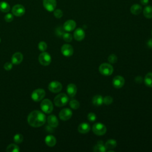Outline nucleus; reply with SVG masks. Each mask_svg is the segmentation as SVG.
<instances>
[{"instance_id":"obj_35","label":"nucleus","mask_w":152,"mask_h":152,"mask_svg":"<svg viewBox=\"0 0 152 152\" xmlns=\"http://www.w3.org/2000/svg\"><path fill=\"white\" fill-rule=\"evenodd\" d=\"M53 15L56 18H60L63 15V12L59 9H57L53 11Z\"/></svg>"},{"instance_id":"obj_22","label":"nucleus","mask_w":152,"mask_h":152,"mask_svg":"<svg viewBox=\"0 0 152 152\" xmlns=\"http://www.w3.org/2000/svg\"><path fill=\"white\" fill-rule=\"evenodd\" d=\"M130 11L134 15H138L142 11V7L140 5L138 4H135L131 6L130 8Z\"/></svg>"},{"instance_id":"obj_18","label":"nucleus","mask_w":152,"mask_h":152,"mask_svg":"<svg viewBox=\"0 0 152 152\" xmlns=\"http://www.w3.org/2000/svg\"><path fill=\"white\" fill-rule=\"evenodd\" d=\"M66 91H67V93L69 95V96H70L71 97H74L76 94L77 91V86L74 84H72V83L69 84L66 87Z\"/></svg>"},{"instance_id":"obj_37","label":"nucleus","mask_w":152,"mask_h":152,"mask_svg":"<svg viewBox=\"0 0 152 152\" xmlns=\"http://www.w3.org/2000/svg\"><path fill=\"white\" fill-rule=\"evenodd\" d=\"M13 15L11 13H8L7 14L5 17H4V20H5V21L9 23V22H11L13 20Z\"/></svg>"},{"instance_id":"obj_2","label":"nucleus","mask_w":152,"mask_h":152,"mask_svg":"<svg viewBox=\"0 0 152 152\" xmlns=\"http://www.w3.org/2000/svg\"><path fill=\"white\" fill-rule=\"evenodd\" d=\"M68 100V97L66 94L60 93L55 97L53 102L56 106L62 107L67 104Z\"/></svg>"},{"instance_id":"obj_28","label":"nucleus","mask_w":152,"mask_h":152,"mask_svg":"<svg viewBox=\"0 0 152 152\" xmlns=\"http://www.w3.org/2000/svg\"><path fill=\"white\" fill-rule=\"evenodd\" d=\"M6 151L7 152H18L20 151V148L15 144H11L7 146Z\"/></svg>"},{"instance_id":"obj_40","label":"nucleus","mask_w":152,"mask_h":152,"mask_svg":"<svg viewBox=\"0 0 152 152\" xmlns=\"http://www.w3.org/2000/svg\"><path fill=\"white\" fill-rule=\"evenodd\" d=\"M147 46L150 48H152V38L149 39L147 42Z\"/></svg>"},{"instance_id":"obj_17","label":"nucleus","mask_w":152,"mask_h":152,"mask_svg":"<svg viewBox=\"0 0 152 152\" xmlns=\"http://www.w3.org/2000/svg\"><path fill=\"white\" fill-rule=\"evenodd\" d=\"M48 125L52 128H56L58 126L59 122L56 116L54 115H50L48 117Z\"/></svg>"},{"instance_id":"obj_26","label":"nucleus","mask_w":152,"mask_h":152,"mask_svg":"<svg viewBox=\"0 0 152 152\" xmlns=\"http://www.w3.org/2000/svg\"><path fill=\"white\" fill-rule=\"evenodd\" d=\"M144 83L147 87H152V72H148L145 75Z\"/></svg>"},{"instance_id":"obj_11","label":"nucleus","mask_w":152,"mask_h":152,"mask_svg":"<svg viewBox=\"0 0 152 152\" xmlns=\"http://www.w3.org/2000/svg\"><path fill=\"white\" fill-rule=\"evenodd\" d=\"M61 52L64 56L69 57L72 55L74 53V49L71 45L64 44L61 47Z\"/></svg>"},{"instance_id":"obj_36","label":"nucleus","mask_w":152,"mask_h":152,"mask_svg":"<svg viewBox=\"0 0 152 152\" xmlns=\"http://www.w3.org/2000/svg\"><path fill=\"white\" fill-rule=\"evenodd\" d=\"M87 118L90 122H94L96 119V115L94 113L90 112L87 115Z\"/></svg>"},{"instance_id":"obj_31","label":"nucleus","mask_w":152,"mask_h":152,"mask_svg":"<svg viewBox=\"0 0 152 152\" xmlns=\"http://www.w3.org/2000/svg\"><path fill=\"white\" fill-rule=\"evenodd\" d=\"M62 38L66 42H70L72 40V36L69 33H64L62 34Z\"/></svg>"},{"instance_id":"obj_7","label":"nucleus","mask_w":152,"mask_h":152,"mask_svg":"<svg viewBox=\"0 0 152 152\" xmlns=\"http://www.w3.org/2000/svg\"><path fill=\"white\" fill-rule=\"evenodd\" d=\"M51 56L48 52H43L39 56V61L43 66L49 65L51 62Z\"/></svg>"},{"instance_id":"obj_33","label":"nucleus","mask_w":152,"mask_h":152,"mask_svg":"<svg viewBox=\"0 0 152 152\" xmlns=\"http://www.w3.org/2000/svg\"><path fill=\"white\" fill-rule=\"evenodd\" d=\"M38 48L42 52H45L47 49V44L45 42L42 41L40 42L38 45Z\"/></svg>"},{"instance_id":"obj_12","label":"nucleus","mask_w":152,"mask_h":152,"mask_svg":"<svg viewBox=\"0 0 152 152\" xmlns=\"http://www.w3.org/2000/svg\"><path fill=\"white\" fill-rule=\"evenodd\" d=\"M12 12L15 16L21 17L25 13V8L22 5L17 4L12 7Z\"/></svg>"},{"instance_id":"obj_23","label":"nucleus","mask_w":152,"mask_h":152,"mask_svg":"<svg viewBox=\"0 0 152 152\" xmlns=\"http://www.w3.org/2000/svg\"><path fill=\"white\" fill-rule=\"evenodd\" d=\"M104 145H105L106 150H112V149L116 148V147L117 145V142H116V140H115L113 139H110L106 142Z\"/></svg>"},{"instance_id":"obj_4","label":"nucleus","mask_w":152,"mask_h":152,"mask_svg":"<svg viewBox=\"0 0 152 152\" xmlns=\"http://www.w3.org/2000/svg\"><path fill=\"white\" fill-rule=\"evenodd\" d=\"M92 131L94 134L101 136L105 134L107 131V128L104 124L100 122H97L94 124V125H93Z\"/></svg>"},{"instance_id":"obj_42","label":"nucleus","mask_w":152,"mask_h":152,"mask_svg":"<svg viewBox=\"0 0 152 152\" xmlns=\"http://www.w3.org/2000/svg\"><path fill=\"white\" fill-rule=\"evenodd\" d=\"M151 35H152V30H151Z\"/></svg>"},{"instance_id":"obj_15","label":"nucleus","mask_w":152,"mask_h":152,"mask_svg":"<svg viewBox=\"0 0 152 152\" xmlns=\"http://www.w3.org/2000/svg\"><path fill=\"white\" fill-rule=\"evenodd\" d=\"M74 37L77 41H81L85 37V32L81 28H77L74 32Z\"/></svg>"},{"instance_id":"obj_3","label":"nucleus","mask_w":152,"mask_h":152,"mask_svg":"<svg viewBox=\"0 0 152 152\" xmlns=\"http://www.w3.org/2000/svg\"><path fill=\"white\" fill-rule=\"evenodd\" d=\"M99 70L102 75L104 76H109L113 73V68L110 64L103 63L99 66Z\"/></svg>"},{"instance_id":"obj_8","label":"nucleus","mask_w":152,"mask_h":152,"mask_svg":"<svg viewBox=\"0 0 152 152\" xmlns=\"http://www.w3.org/2000/svg\"><path fill=\"white\" fill-rule=\"evenodd\" d=\"M62 88V86L61 83L58 81H53L50 82L48 85L49 90L52 93H59L61 91Z\"/></svg>"},{"instance_id":"obj_41","label":"nucleus","mask_w":152,"mask_h":152,"mask_svg":"<svg viewBox=\"0 0 152 152\" xmlns=\"http://www.w3.org/2000/svg\"><path fill=\"white\" fill-rule=\"evenodd\" d=\"M0 43H1V38H0Z\"/></svg>"},{"instance_id":"obj_6","label":"nucleus","mask_w":152,"mask_h":152,"mask_svg":"<svg viewBox=\"0 0 152 152\" xmlns=\"http://www.w3.org/2000/svg\"><path fill=\"white\" fill-rule=\"evenodd\" d=\"M45 91L42 88H37L34 90L31 93V99L35 102H39L42 100L45 96Z\"/></svg>"},{"instance_id":"obj_30","label":"nucleus","mask_w":152,"mask_h":152,"mask_svg":"<svg viewBox=\"0 0 152 152\" xmlns=\"http://www.w3.org/2000/svg\"><path fill=\"white\" fill-rule=\"evenodd\" d=\"M14 141L16 144H20L23 140V137L20 134H17L14 136Z\"/></svg>"},{"instance_id":"obj_16","label":"nucleus","mask_w":152,"mask_h":152,"mask_svg":"<svg viewBox=\"0 0 152 152\" xmlns=\"http://www.w3.org/2000/svg\"><path fill=\"white\" fill-rule=\"evenodd\" d=\"M23 59V55L20 52H16L12 56L11 62L13 64L18 65L20 64Z\"/></svg>"},{"instance_id":"obj_29","label":"nucleus","mask_w":152,"mask_h":152,"mask_svg":"<svg viewBox=\"0 0 152 152\" xmlns=\"http://www.w3.org/2000/svg\"><path fill=\"white\" fill-rule=\"evenodd\" d=\"M69 106L72 109L76 110L80 107V103L77 100H71L69 102Z\"/></svg>"},{"instance_id":"obj_27","label":"nucleus","mask_w":152,"mask_h":152,"mask_svg":"<svg viewBox=\"0 0 152 152\" xmlns=\"http://www.w3.org/2000/svg\"><path fill=\"white\" fill-rule=\"evenodd\" d=\"M10 10V5L7 2L2 1L0 2V10L3 12H7Z\"/></svg>"},{"instance_id":"obj_5","label":"nucleus","mask_w":152,"mask_h":152,"mask_svg":"<svg viewBox=\"0 0 152 152\" xmlns=\"http://www.w3.org/2000/svg\"><path fill=\"white\" fill-rule=\"evenodd\" d=\"M40 108L45 113H50L53 110V106L52 102L49 99H46L43 100L41 102Z\"/></svg>"},{"instance_id":"obj_24","label":"nucleus","mask_w":152,"mask_h":152,"mask_svg":"<svg viewBox=\"0 0 152 152\" xmlns=\"http://www.w3.org/2000/svg\"><path fill=\"white\" fill-rule=\"evenodd\" d=\"M103 97L99 94L94 96L92 99V102L93 104L97 106L102 105V103H103Z\"/></svg>"},{"instance_id":"obj_39","label":"nucleus","mask_w":152,"mask_h":152,"mask_svg":"<svg viewBox=\"0 0 152 152\" xmlns=\"http://www.w3.org/2000/svg\"><path fill=\"white\" fill-rule=\"evenodd\" d=\"M140 3L144 5H147L149 2V0H140Z\"/></svg>"},{"instance_id":"obj_32","label":"nucleus","mask_w":152,"mask_h":152,"mask_svg":"<svg viewBox=\"0 0 152 152\" xmlns=\"http://www.w3.org/2000/svg\"><path fill=\"white\" fill-rule=\"evenodd\" d=\"M103 102L106 105H109L113 102V98L110 96H106L103 97Z\"/></svg>"},{"instance_id":"obj_9","label":"nucleus","mask_w":152,"mask_h":152,"mask_svg":"<svg viewBox=\"0 0 152 152\" xmlns=\"http://www.w3.org/2000/svg\"><path fill=\"white\" fill-rule=\"evenodd\" d=\"M43 5L44 8L49 12H52L55 10L56 7V0H43Z\"/></svg>"},{"instance_id":"obj_38","label":"nucleus","mask_w":152,"mask_h":152,"mask_svg":"<svg viewBox=\"0 0 152 152\" xmlns=\"http://www.w3.org/2000/svg\"><path fill=\"white\" fill-rule=\"evenodd\" d=\"M4 68L5 70L7 71H10L12 69V63L11 62H6L5 64H4Z\"/></svg>"},{"instance_id":"obj_34","label":"nucleus","mask_w":152,"mask_h":152,"mask_svg":"<svg viewBox=\"0 0 152 152\" xmlns=\"http://www.w3.org/2000/svg\"><path fill=\"white\" fill-rule=\"evenodd\" d=\"M107 60L108 61L110 62V63H112V64H115L117 62V60H118V58H117V56L115 54H110L108 58H107Z\"/></svg>"},{"instance_id":"obj_14","label":"nucleus","mask_w":152,"mask_h":152,"mask_svg":"<svg viewBox=\"0 0 152 152\" xmlns=\"http://www.w3.org/2000/svg\"><path fill=\"white\" fill-rule=\"evenodd\" d=\"M76 27V23L73 20H69L65 21L63 26V28L66 31H72Z\"/></svg>"},{"instance_id":"obj_21","label":"nucleus","mask_w":152,"mask_h":152,"mask_svg":"<svg viewBox=\"0 0 152 152\" xmlns=\"http://www.w3.org/2000/svg\"><path fill=\"white\" fill-rule=\"evenodd\" d=\"M106 150L105 145L102 141H99L93 148V151L94 152H104Z\"/></svg>"},{"instance_id":"obj_10","label":"nucleus","mask_w":152,"mask_h":152,"mask_svg":"<svg viewBox=\"0 0 152 152\" xmlns=\"http://www.w3.org/2000/svg\"><path fill=\"white\" fill-rule=\"evenodd\" d=\"M72 115V112L71 109L68 108H64L62 109L59 113V118L62 121H67L69 119Z\"/></svg>"},{"instance_id":"obj_13","label":"nucleus","mask_w":152,"mask_h":152,"mask_svg":"<svg viewBox=\"0 0 152 152\" xmlns=\"http://www.w3.org/2000/svg\"><path fill=\"white\" fill-rule=\"evenodd\" d=\"M125 84V79L121 75L115 76L112 80V84L116 88H120L124 86Z\"/></svg>"},{"instance_id":"obj_1","label":"nucleus","mask_w":152,"mask_h":152,"mask_svg":"<svg viewBox=\"0 0 152 152\" xmlns=\"http://www.w3.org/2000/svg\"><path fill=\"white\" fill-rule=\"evenodd\" d=\"M46 118L45 115L39 110H33L27 117L28 124L33 127H40L45 124Z\"/></svg>"},{"instance_id":"obj_19","label":"nucleus","mask_w":152,"mask_h":152,"mask_svg":"<svg viewBox=\"0 0 152 152\" xmlns=\"http://www.w3.org/2000/svg\"><path fill=\"white\" fill-rule=\"evenodd\" d=\"M90 130L89 124L86 122L81 123L78 126V131L81 134H87Z\"/></svg>"},{"instance_id":"obj_25","label":"nucleus","mask_w":152,"mask_h":152,"mask_svg":"<svg viewBox=\"0 0 152 152\" xmlns=\"http://www.w3.org/2000/svg\"><path fill=\"white\" fill-rule=\"evenodd\" d=\"M144 16L147 18H152V6L148 5L144 7L143 10Z\"/></svg>"},{"instance_id":"obj_20","label":"nucleus","mask_w":152,"mask_h":152,"mask_svg":"<svg viewBox=\"0 0 152 152\" xmlns=\"http://www.w3.org/2000/svg\"><path fill=\"white\" fill-rule=\"evenodd\" d=\"M45 141L46 144L49 147H53L56 143V140L52 135H47L45 138Z\"/></svg>"}]
</instances>
